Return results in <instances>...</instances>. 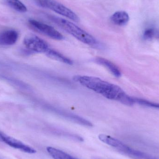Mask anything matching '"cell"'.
<instances>
[{
    "label": "cell",
    "mask_w": 159,
    "mask_h": 159,
    "mask_svg": "<svg viewBox=\"0 0 159 159\" xmlns=\"http://www.w3.org/2000/svg\"><path fill=\"white\" fill-rule=\"evenodd\" d=\"M137 102L141 105L159 109V104L157 103L153 102L144 99L139 98L137 99Z\"/></svg>",
    "instance_id": "16"
},
{
    "label": "cell",
    "mask_w": 159,
    "mask_h": 159,
    "mask_svg": "<svg viewBox=\"0 0 159 159\" xmlns=\"http://www.w3.org/2000/svg\"><path fill=\"white\" fill-rule=\"evenodd\" d=\"M0 139L1 141H2L9 146L16 149H19L20 151H23L25 153L34 154L36 152V150L32 148L25 144L22 142L13 137L8 136L2 132H0Z\"/></svg>",
    "instance_id": "6"
},
{
    "label": "cell",
    "mask_w": 159,
    "mask_h": 159,
    "mask_svg": "<svg viewBox=\"0 0 159 159\" xmlns=\"http://www.w3.org/2000/svg\"><path fill=\"white\" fill-rule=\"evenodd\" d=\"M57 112L58 114H60L61 116L67 118L69 120L78 123L80 125H83V126H87V127H91L93 126L92 123L89 121V120L79 116H76V115H74V114H71V113H66V112H62L61 111H57Z\"/></svg>",
    "instance_id": "10"
},
{
    "label": "cell",
    "mask_w": 159,
    "mask_h": 159,
    "mask_svg": "<svg viewBox=\"0 0 159 159\" xmlns=\"http://www.w3.org/2000/svg\"><path fill=\"white\" fill-rule=\"evenodd\" d=\"M29 22L30 25L34 30L40 33L48 36L49 38L56 40H61L64 38L61 33L52 26L35 20H30Z\"/></svg>",
    "instance_id": "5"
},
{
    "label": "cell",
    "mask_w": 159,
    "mask_h": 159,
    "mask_svg": "<svg viewBox=\"0 0 159 159\" xmlns=\"http://www.w3.org/2000/svg\"><path fill=\"white\" fill-rule=\"evenodd\" d=\"M46 54L48 57L57 61H60V62L65 63L68 65H72L73 64L72 61L71 60L70 58L65 57L57 50L49 48L47 52L46 53Z\"/></svg>",
    "instance_id": "11"
},
{
    "label": "cell",
    "mask_w": 159,
    "mask_h": 159,
    "mask_svg": "<svg viewBox=\"0 0 159 159\" xmlns=\"http://www.w3.org/2000/svg\"><path fill=\"white\" fill-rule=\"evenodd\" d=\"M74 80L105 98L117 101L127 106L135 103V98L127 94L119 86L93 76L76 75Z\"/></svg>",
    "instance_id": "1"
},
{
    "label": "cell",
    "mask_w": 159,
    "mask_h": 159,
    "mask_svg": "<svg viewBox=\"0 0 159 159\" xmlns=\"http://www.w3.org/2000/svg\"><path fill=\"white\" fill-rule=\"evenodd\" d=\"M19 38L18 33L9 30L0 32V46H10L15 44Z\"/></svg>",
    "instance_id": "7"
},
{
    "label": "cell",
    "mask_w": 159,
    "mask_h": 159,
    "mask_svg": "<svg viewBox=\"0 0 159 159\" xmlns=\"http://www.w3.org/2000/svg\"><path fill=\"white\" fill-rule=\"evenodd\" d=\"M48 17L80 42L92 47L102 48V46L94 37L73 22L55 16H48Z\"/></svg>",
    "instance_id": "2"
},
{
    "label": "cell",
    "mask_w": 159,
    "mask_h": 159,
    "mask_svg": "<svg viewBox=\"0 0 159 159\" xmlns=\"http://www.w3.org/2000/svg\"><path fill=\"white\" fill-rule=\"evenodd\" d=\"M111 21L118 26H124L129 22V17L127 12L118 11L115 12L111 16Z\"/></svg>",
    "instance_id": "9"
},
{
    "label": "cell",
    "mask_w": 159,
    "mask_h": 159,
    "mask_svg": "<svg viewBox=\"0 0 159 159\" xmlns=\"http://www.w3.org/2000/svg\"><path fill=\"white\" fill-rule=\"evenodd\" d=\"M4 2L8 6L17 12L25 13L27 11L26 6L20 0H4Z\"/></svg>",
    "instance_id": "13"
},
{
    "label": "cell",
    "mask_w": 159,
    "mask_h": 159,
    "mask_svg": "<svg viewBox=\"0 0 159 159\" xmlns=\"http://www.w3.org/2000/svg\"><path fill=\"white\" fill-rule=\"evenodd\" d=\"M47 151L54 159H77L62 150L51 147L47 148Z\"/></svg>",
    "instance_id": "12"
},
{
    "label": "cell",
    "mask_w": 159,
    "mask_h": 159,
    "mask_svg": "<svg viewBox=\"0 0 159 159\" xmlns=\"http://www.w3.org/2000/svg\"><path fill=\"white\" fill-rule=\"evenodd\" d=\"M144 40L150 41L153 39H159V30L154 28L146 29L143 33Z\"/></svg>",
    "instance_id": "14"
},
{
    "label": "cell",
    "mask_w": 159,
    "mask_h": 159,
    "mask_svg": "<svg viewBox=\"0 0 159 159\" xmlns=\"http://www.w3.org/2000/svg\"><path fill=\"white\" fill-rule=\"evenodd\" d=\"M3 78H4L5 80H7V82L12 84L13 86L16 87L17 88H20L21 89H29V87L26 83H23L20 80L12 79L10 77H3Z\"/></svg>",
    "instance_id": "15"
},
{
    "label": "cell",
    "mask_w": 159,
    "mask_h": 159,
    "mask_svg": "<svg viewBox=\"0 0 159 159\" xmlns=\"http://www.w3.org/2000/svg\"><path fill=\"white\" fill-rule=\"evenodd\" d=\"M36 2L42 7L51 9L57 14L66 17L74 21H79V17L72 10L55 0H36Z\"/></svg>",
    "instance_id": "3"
},
{
    "label": "cell",
    "mask_w": 159,
    "mask_h": 159,
    "mask_svg": "<svg viewBox=\"0 0 159 159\" xmlns=\"http://www.w3.org/2000/svg\"><path fill=\"white\" fill-rule=\"evenodd\" d=\"M95 62L106 68L113 75L116 77L121 76V71L119 68L110 61L102 57H97L94 60Z\"/></svg>",
    "instance_id": "8"
},
{
    "label": "cell",
    "mask_w": 159,
    "mask_h": 159,
    "mask_svg": "<svg viewBox=\"0 0 159 159\" xmlns=\"http://www.w3.org/2000/svg\"><path fill=\"white\" fill-rule=\"evenodd\" d=\"M23 44L27 49L32 53L46 54L49 49V45L46 41L34 34L26 36Z\"/></svg>",
    "instance_id": "4"
}]
</instances>
